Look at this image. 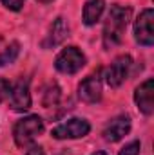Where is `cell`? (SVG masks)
I'll use <instances>...</instances> for the list:
<instances>
[{
    "mask_svg": "<svg viewBox=\"0 0 154 155\" xmlns=\"http://www.w3.org/2000/svg\"><path fill=\"white\" fill-rule=\"evenodd\" d=\"M11 94V83L7 79H0V103H4Z\"/></svg>",
    "mask_w": 154,
    "mask_h": 155,
    "instance_id": "2e32d148",
    "label": "cell"
},
{
    "mask_svg": "<svg viewBox=\"0 0 154 155\" xmlns=\"http://www.w3.org/2000/svg\"><path fill=\"white\" fill-rule=\"evenodd\" d=\"M37 2H40V4H49V2H53V0H37Z\"/></svg>",
    "mask_w": 154,
    "mask_h": 155,
    "instance_id": "d6986e66",
    "label": "cell"
},
{
    "mask_svg": "<svg viewBox=\"0 0 154 155\" xmlns=\"http://www.w3.org/2000/svg\"><path fill=\"white\" fill-rule=\"evenodd\" d=\"M134 101L145 116H151L154 112V81L149 78L145 79L136 90H134Z\"/></svg>",
    "mask_w": 154,
    "mask_h": 155,
    "instance_id": "9c48e42d",
    "label": "cell"
},
{
    "mask_svg": "<svg viewBox=\"0 0 154 155\" xmlns=\"http://www.w3.org/2000/svg\"><path fill=\"white\" fill-rule=\"evenodd\" d=\"M20 54V43L18 41H11L2 52H0V67H5V65H11L16 61Z\"/></svg>",
    "mask_w": 154,
    "mask_h": 155,
    "instance_id": "4fadbf2b",
    "label": "cell"
},
{
    "mask_svg": "<svg viewBox=\"0 0 154 155\" xmlns=\"http://www.w3.org/2000/svg\"><path fill=\"white\" fill-rule=\"evenodd\" d=\"M85 67V54L78 47H65L54 60V69L62 74H76Z\"/></svg>",
    "mask_w": 154,
    "mask_h": 155,
    "instance_id": "3957f363",
    "label": "cell"
},
{
    "mask_svg": "<svg viewBox=\"0 0 154 155\" xmlns=\"http://www.w3.org/2000/svg\"><path fill=\"white\" fill-rule=\"evenodd\" d=\"M89 132H91V124L85 119L73 117V119L54 126L51 135L54 139H80V137H85Z\"/></svg>",
    "mask_w": 154,
    "mask_h": 155,
    "instance_id": "277c9868",
    "label": "cell"
},
{
    "mask_svg": "<svg viewBox=\"0 0 154 155\" xmlns=\"http://www.w3.org/2000/svg\"><path fill=\"white\" fill-rule=\"evenodd\" d=\"M129 20H131V7H123L118 4L111 5L105 25H103V47L105 49H113L121 43Z\"/></svg>",
    "mask_w": 154,
    "mask_h": 155,
    "instance_id": "6da1fadb",
    "label": "cell"
},
{
    "mask_svg": "<svg viewBox=\"0 0 154 155\" xmlns=\"http://www.w3.org/2000/svg\"><path fill=\"white\" fill-rule=\"evenodd\" d=\"M24 2H26V0H2V4H4L7 9H11V11H20L22 5H24Z\"/></svg>",
    "mask_w": 154,
    "mask_h": 155,
    "instance_id": "e0dca14e",
    "label": "cell"
},
{
    "mask_svg": "<svg viewBox=\"0 0 154 155\" xmlns=\"http://www.w3.org/2000/svg\"><path fill=\"white\" fill-rule=\"evenodd\" d=\"M131 65H132V58L129 54L118 56L114 61L107 67V71H105V81H107V85L113 87V88L120 87L127 79V76H129Z\"/></svg>",
    "mask_w": 154,
    "mask_h": 155,
    "instance_id": "5b68a950",
    "label": "cell"
},
{
    "mask_svg": "<svg viewBox=\"0 0 154 155\" xmlns=\"http://www.w3.org/2000/svg\"><path fill=\"white\" fill-rule=\"evenodd\" d=\"M131 132V117L121 114L113 117L103 128V139L107 143H118Z\"/></svg>",
    "mask_w": 154,
    "mask_h": 155,
    "instance_id": "ba28073f",
    "label": "cell"
},
{
    "mask_svg": "<svg viewBox=\"0 0 154 155\" xmlns=\"http://www.w3.org/2000/svg\"><path fill=\"white\" fill-rule=\"evenodd\" d=\"M42 132H44V121H42V117L27 116V117H24V119H20L15 124L13 137H15L16 146L26 148V146H29L37 139V135H40Z\"/></svg>",
    "mask_w": 154,
    "mask_h": 155,
    "instance_id": "7a4b0ae2",
    "label": "cell"
},
{
    "mask_svg": "<svg viewBox=\"0 0 154 155\" xmlns=\"http://www.w3.org/2000/svg\"><path fill=\"white\" fill-rule=\"evenodd\" d=\"M67 36H69V25H67V22H65L62 16H58V18L53 22V25H51V29H49V35L45 36V40H44L42 45H44L45 49H53V47L60 45Z\"/></svg>",
    "mask_w": 154,
    "mask_h": 155,
    "instance_id": "8fae6325",
    "label": "cell"
},
{
    "mask_svg": "<svg viewBox=\"0 0 154 155\" xmlns=\"http://www.w3.org/2000/svg\"><path fill=\"white\" fill-rule=\"evenodd\" d=\"M26 155H44V150H42L40 146H33V148H31Z\"/></svg>",
    "mask_w": 154,
    "mask_h": 155,
    "instance_id": "ac0fdd59",
    "label": "cell"
},
{
    "mask_svg": "<svg viewBox=\"0 0 154 155\" xmlns=\"http://www.w3.org/2000/svg\"><path fill=\"white\" fill-rule=\"evenodd\" d=\"M105 9V0H87L83 5V22L85 25H94Z\"/></svg>",
    "mask_w": 154,
    "mask_h": 155,
    "instance_id": "7c38bea8",
    "label": "cell"
},
{
    "mask_svg": "<svg viewBox=\"0 0 154 155\" xmlns=\"http://www.w3.org/2000/svg\"><path fill=\"white\" fill-rule=\"evenodd\" d=\"M0 41H2V36H0Z\"/></svg>",
    "mask_w": 154,
    "mask_h": 155,
    "instance_id": "44dd1931",
    "label": "cell"
},
{
    "mask_svg": "<svg viewBox=\"0 0 154 155\" xmlns=\"http://www.w3.org/2000/svg\"><path fill=\"white\" fill-rule=\"evenodd\" d=\"M140 148H142L140 141H132V143L125 144V148H121L118 155H140Z\"/></svg>",
    "mask_w": 154,
    "mask_h": 155,
    "instance_id": "9a60e30c",
    "label": "cell"
},
{
    "mask_svg": "<svg viewBox=\"0 0 154 155\" xmlns=\"http://www.w3.org/2000/svg\"><path fill=\"white\" fill-rule=\"evenodd\" d=\"M93 155H107L105 152H96V153H93Z\"/></svg>",
    "mask_w": 154,
    "mask_h": 155,
    "instance_id": "ffe728a7",
    "label": "cell"
},
{
    "mask_svg": "<svg viewBox=\"0 0 154 155\" xmlns=\"http://www.w3.org/2000/svg\"><path fill=\"white\" fill-rule=\"evenodd\" d=\"M58 99H60V88H58L56 83H53V85H49V87L45 88L42 103H44L45 108H51V107H54V105L58 103Z\"/></svg>",
    "mask_w": 154,
    "mask_h": 155,
    "instance_id": "5bb4252c",
    "label": "cell"
},
{
    "mask_svg": "<svg viewBox=\"0 0 154 155\" xmlns=\"http://www.w3.org/2000/svg\"><path fill=\"white\" fill-rule=\"evenodd\" d=\"M152 18H154V11L149 9H143L140 13V16L136 18V24H134V38L140 45H145V47H151L154 43V33H152Z\"/></svg>",
    "mask_w": 154,
    "mask_h": 155,
    "instance_id": "8992f818",
    "label": "cell"
},
{
    "mask_svg": "<svg viewBox=\"0 0 154 155\" xmlns=\"http://www.w3.org/2000/svg\"><path fill=\"white\" fill-rule=\"evenodd\" d=\"M9 103L11 108L15 112H24L31 108V94H29V79L27 78H20L15 87H11V94H9Z\"/></svg>",
    "mask_w": 154,
    "mask_h": 155,
    "instance_id": "52a82bcc",
    "label": "cell"
},
{
    "mask_svg": "<svg viewBox=\"0 0 154 155\" xmlns=\"http://www.w3.org/2000/svg\"><path fill=\"white\" fill-rule=\"evenodd\" d=\"M78 96L85 103H98L102 99V79L98 74L87 76L78 87Z\"/></svg>",
    "mask_w": 154,
    "mask_h": 155,
    "instance_id": "30bf717a",
    "label": "cell"
}]
</instances>
